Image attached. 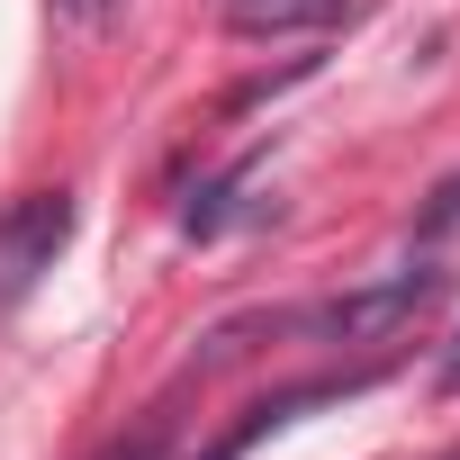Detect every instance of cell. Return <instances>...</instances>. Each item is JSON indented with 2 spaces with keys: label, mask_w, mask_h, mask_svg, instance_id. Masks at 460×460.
Masks as SVG:
<instances>
[{
  "label": "cell",
  "mask_w": 460,
  "mask_h": 460,
  "mask_svg": "<svg viewBox=\"0 0 460 460\" xmlns=\"http://www.w3.org/2000/svg\"><path fill=\"white\" fill-rule=\"evenodd\" d=\"M451 289V271H397V280H370V289H343V298H316V307H289V334L307 343H388L406 334L415 316H433Z\"/></svg>",
  "instance_id": "6da1fadb"
},
{
  "label": "cell",
  "mask_w": 460,
  "mask_h": 460,
  "mask_svg": "<svg viewBox=\"0 0 460 460\" xmlns=\"http://www.w3.org/2000/svg\"><path fill=\"white\" fill-rule=\"evenodd\" d=\"M73 226H82L73 190H19L10 208H0V316H10V307H19V298L64 262Z\"/></svg>",
  "instance_id": "7a4b0ae2"
},
{
  "label": "cell",
  "mask_w": 460,
  "mask_h": 460,
  "mask_svg": "<svg viewBox=\"0 0 460 460\" xmlns=\"http://www.w3.org/2000/svg\"><path fill=\"white\" fill-rule=\"evenodd\" d=\"M361 388H379V370H343V379H298V388H271V397H253L235 424H226L199 460H244L253 442H271L280 424H298L307 406H343V397H361Z\"/></svg>",
  "instance_id": "3957f363"
},
{
  "label": "cell",
  "mask_w": 460,
  "mask_h": 460,
  "mask_svg": "<svg viewBox=\"0 0 460 460\" xmlns=\"http://www.w3.org/2000/svg\"><path fill=\"white\" fill-rule=\"evenodd\" d=\"M370 0H235V37H298V28H343V19H361Z\"/></svg>",
  "instance_id": "277c9868"
},
{
  "label": "cell",
  "mask_w": 460,
  "mask_h": 460,
  "mask_svg": "<svg viewBox=\"0 0 460 460\" xmlns=\"http://www.w3.org/2000/svg\"><path fill=\"white\" fill-rule=\"evenodd\" d=\"M415 235H424V244H442V235H460V172H451V181H442V190H433V199L415 208Z\"/></svg>",
  "instance_id": "5b68a950"
},
{
  "label": "cell",
  "mask_w": 460,
  "mask_h": 460,
  "mask_svg": "<svg viewBox=\"0 0 460 460\" xmlns=\"http://www.w3.org/2000/svg\"><path fill=\"white\" fill-rule=\"evenodd\" d=\"M118 460H172V424H145V433H136Z\"/></svg>",
  "instance_id": "8992f818"
},
{
  "label": "cell",
  "mask_w": 460,
  "mask_h": 460,
  "mask_svg": "<svg viewBox=\"0 0 460 460\" xmlns=\"http://www.w3.org/2000/svg\"><path fill=\"white\" fill-rule=\"evenodd\" d=\"M433 388H442V397H460V334H451V352H442V370H433Z\"/></svg>",
  "instance_id": "52a82bcc"
},
{
  "label": "cell",
  "mask_w": 460,
  "mask_h": 460,
  "mask_svg": "<svg viewBox=\"0 0 460 460\" xmlns=\"http://www.w3.org/2000/svg\"><path fill=\"white\" fill-rule=\"evenodd\" d=\"M82 10H91V19H100V10H109V0H82Z\"/></svg>",
  "instance_id": "ba28073f"
},
{
  "label": "cell",
  "mask_w": 460,
  "mask_h": 460,
  "mask_svg": "<svg viewBox=\"0 0 460 460\" xmlns=\"http://www.w3.org/2000/svg\"><path fill=\"white\" fill-rule=\"evenodd\" d=\"M442 460H460V442H451V451H442Z\"/></svg>",
  "instance_id": "9c48e42d"
}]
</instances>
